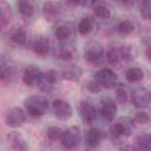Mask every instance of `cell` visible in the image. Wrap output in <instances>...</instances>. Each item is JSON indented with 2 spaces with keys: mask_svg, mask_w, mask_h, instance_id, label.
Listing matches in <instances>:
<instances>
[{
  "mask_svg": "<svg viewBox=\"0 0 151 151\" xmlns=\"http://www.w3.org/2000/svg\"><path fill=\"white\" fill-rule=\"evenodd\" d=\"M27 113L32 117H41L48 110V100L42 96H29L24 100Z\"/></svg>",
  "mask_w": 151,
  "mask_h": 151,
  "instance_id": "6da1fadb",
  "label": "cell"
},
{
  "mask_svg": "<svg viewBox=\"0 0 151 151\" xmlns=\"http://www.w3.org/2000/svg\"><path fill=\"white\" fill-rule=\"evenodd\" d=\"M104 48L97 40H90L84 46V59L88 63H97L101 59Z\"/></svg>",
  "mask_w": 151,
  "mask_h": 151,
  "instance_id": "7a4b0ae2",
  "label": "cell"
},
{
  "mask_svg": "<svg viewBox=\"0 0 151 151\" xmlns=\"http://www.w3.org/2000/svg\"><path fill=\"white\" fill-rule=\"evenodd\" d=\"M131 59V53L126 46H111L106 53V60L110 65H118L122 60Z\"/></svg>",
  "mask_w": 151,
  "mask_h": 151,
  "instance_id": "3957f363",
  "label": "cell"
},
{
  "mask_svg": "<svg viewBox=\"0 0 151 151\" xmlns=\"http://www.w3.org/2000/svg\"><path fill=\"white\" fill-rule=\"evenodd\" d=\"M80 142V130L78 126H70L63 131L60 143L65 149H73Z\"/></svg>",
  "mask_w": 151,
  "mask_h": 151,
  "instance_id": "277c9868",
  "label": "cell"
},
{
  "mask_svg": "<svg viewBox=\"0 0 151 151\" xmlns=\"http://www.w3.org/2000/svg\"><path fill=\"white\" fill-rule=\"evenodd\" d=\"M96 80L104 88H113L117 85V74L111 68H100L96 73Z\"/></svg>",
  "mask_w": 151,
  "mask_h": 151,
  "instance_id": "5b68a950",
  "label": "cell"
},
{
  "mask_svg": "<svg viewBox=\"0 0 151 151\" xmlns=\"http://www.w3.org/2000/svg\"><path fill=\"white\" fill-rule=\"evenodd\" d=\"M112 136L120 138V137H126L132 132V119L127 117L119 118L116 123L112 124L110 129Z\"/></svg>",
  "mask_w": 151,
  "mask_h": 151,
  "instance_id": "8992f818",
  "label": "cell"
},
{
  "mask_svg": "<svg viewBox=\"0 0 151 151\" xmlns=\"http://www.w3.org/2000/svg\"><path fill=\"white\" fill-rule=\"evenodd\" d=\"M52 110L55 117L60 120H68L73 114L72 106L63 99H55L52 103Z\"/></svg>",
  "mask_w": 151,
  "mask_h": 151,
  "instance_id": "52a82bcc",
  "label": "cell"
},
{
  "mask_svg": "<svg viewBox=\"0 0 151 151\" xmlns=\"http://www.w3.org/2000/svg\"><path fill=\"white\" fill-rule=\"evenodd\" d=\"M25 119H26L25 111H24L21 107H18V106L12 107V109L7 112V114H6V117H5V122H6L7 126L13 127V129L21 126V125L24 124Z\"/></svg>",
  "mask_w": 151,
  "mask_h": 151,
  "instance_id": "ba28073f",
  "label": "cell"
},
{
  "mask_svg": "<svg viewBox=\"0 0 151 151\" xmlns=\"http://www.w3.org/2000/svg\"><path fill=\"white\" fill-rule=\"evenodd\" d=\"M44 73L35 66H28L22 74V81L27 86H37L40 85Z\"/></svg>",
  "mask_w": 151,
  "mask_h": 151,
  "instance_id": "9c48e42d",
  "label": "cell"
},
{
  "mask_svg": "<svg viewBox=\"0 0 151 151\" xmlns=\"http://www.w3.org/2000/svg\"><path fill=\"white\" fill-rule=\"evenodd\" d=\"M117 111H118V107H117V104L113 101V99L106 97L100 100V114L105 120L107 122L113 120V118L117 114Z\"/></svg>",
  "mask_w": 151,
  "mask_h": 151,
  "instance_id": "30bf717a",
  "label": "cell"
},
{
  "mask_svg": "<svg viewBox=\"0 0 151 151\" xmlns=\"http://www.w3.org/2000/svg\"><path fill=\"white\" fill-rule=\"evenodd\" d=\"M79 112L80 117L86 124H91L97 118V110L94 105L88 100H81L79 105Z\"/></svg>",
  "mask_w": 151,
  "mask_h": 151,
  "instance_id": "8fae6325",
  "label": "cell"
},
{
  "mask_svg": "<svg viewBox=\"0 0 151 151\" xmlns=\"http://www.w3.org/2000/svg\"><path fill=\"white\" fill-rule=\"evenodd\" d=\"M131 101L136 107H145L150 101V92L145 87H137L132 91Z\"/></svg>",
  "mask_w": 151,
  "mask_h": 151,
  "instance_id": "7c38bea8",
  "label": "cell"
},
{
  "mask_svg": "<svg viewBox=\"0 0 151 151\" xmlns=\"http://www.w3.org/2000/svg\"><path fill=\"white\" fill-rule=\"evenodd\" d=\"M8 144L12 151H27L28 150L26 139L19 132H12L11 134H8Z\"/></svg>",
  "mask_w": 151,
  "mask_h": 151,
  "instance_id": "4fadbf2b",
  "label": "cell"
},
{
  "mask_svg": "<svg viewBox=\"0 0 151 151\" xmlns=\"http://www.w3.org/2000/svg\"><path fill=\"white\" fill-rule=\"evenodd\" d=\"M74 52H76V48L71 44H67L65 41V42H61L55 50V57L63 61H70L72 60Z\"/></svg>",
  "mask_w": 151,
  "mask_h": 151,
  "instance_id": "5bb4252c",
  "label": "cell"
},
{
  "mask_svg": "<svg viewBox=\"0 0 151 151\" xmlns=\"http://www.w3.org/2000/svg\"><path fill=\"white\" fill-rule=\"evenodd\" d=\"M57 80H58V74H57V72L53 71V70H50V71H47V72L44 73L42 79H41L39 86H40V88H41L42 91L48 92V91H51V90L54 87Z\"/></svg>",
  "mask_w": 151,
  "mask_h": 151,
  "instance_id": "9a60e30c",
  "label": "cell"
},
{
  "mask_svg": "<svg viewBox=\"0 0 151 151\" xmlns=\"http://www.w3.org/2000/svg\"><path fill=\"white\" fill-rule=\"evenodd\" d=\"M101 139H103V132L97 127L90 129L85 134V143L88 147H97L100 144Z\"/></svg>",
  "mask_w": 151,
  "mask_h": 151,
  "instance_id": "2e32d148",
  "label": "cell"
},
{
  "mask_svg": "<svg viewBox=\"0 0 151 151\" xmlns=\"http://www.w3.org/2000/svg\"><path fill=\"white\" fill-rule=\"evenodd\" d=\"M33 51L41 57H45L50 52V41L44 35H39L35 38L34 42H33Z\"/></svg>",
  "mask_w": 151,
  "mask_h": 151,
  "instance_id": "e0dca14e",
  "label": "cell"
},
{
  "mask_svg": "<svg viewBox=\"0 0 151 151\" xmlns=\"http://www.w3.org/2000/svg\"><path fill=\"white\" fill-rule=\"evenodd\" d=\"M93 14L100 20H107L111 17V9L104 2H94L92 5Z\"/></svg>",
  "mask_w": 151,
  "mask_h": 151,
  "instance_id": "ac0fdd59",
  "label": "cell"
},
{
  "mask_svg": "<svg viewBox=\"0 0 151 151\" xmlns=\"http://www.w3.org/2000/svg\"><path fill=\"white\" fill-rule=\"evenodd\" d=\"M42 13H44V17L46 18V20H54L58 15H59V7L57 4L54 2H51V1H47V2H44L42 5Z\"/></svg>",
  "mask_w": 151,
  "mask_h": 151,
  "instance_id": "d6986e66",
  "label": "cell"
},
{
  "mask_svg": "<svg viewBox=\"0 0 151 151\" xmlns=\"http://www.w3.org/2000/svg\"><path fill=\"white\" fill-rule=\"evenodd\" d=\"M14 74V66H12L9 64V61H7L5 58L1 59L0 63V78L2 83H6L7 80L11 79V77Z\"/></svg>",
  "mask_w": 151,
  "mask_h": 151,
  "instance_id": "ffe728a7",
  "label": "cell"
},
{
  "mask_svg": "<svg viewBox=\"0 0 151 151\" xmlns=\"http://www.w3.org/2000/svg\"><path fill=\"white\" fill-rule=\"evenodd\" d=\"M9 38L15 45H25L27 40V34L24 28L15 27L9 32Z\"/></svg>",
  "mask_w": 151,
  "mask_h": 151,
  "instance_id": "44dd1931",
  "label": "cell"
},
{
  "mask_svg": "<svg viewBox=\"0 0 151 151\" xmlns=\"http://www.w3.org/2000/svg\"><path fill=\"white\" fill-rule=\"evenodd\" d=\"M18 6V11L19 13L24 17V18H31L34 14V5L32 1L28 0H21L17 4Z\"/></svg>",
  "mask_w": 151,
  "mask_h": 151,
  "instance_id": "7402d4cb",
  "label": "cell"
},
{
  "mask_svg": "<svg viewBox=\"0 0 151 151\" xmlns=\"http://www.w3.org/2000/svg\"><path fill=\"white\" fill-rule=\"evenodd\" d=\"M72 34V31H71V27L68 25H65V24H61V25H58L55 31H54V35L55 38L61 41V42H65L67 41V39L71 37Z\"/></svg>",
  "mask_w": 151,
  "mask_h": 151,
  "instance_id": "603a6c76",
  "label": "cell"
},
{
  "mask_svg": "<svg viewBox=\"0 0 151 151\" xmlns=\"http://www.w3.org/2000/svg\"><path fill=\"white\" fill-rule=\"evenodd\" d=\"M126 80L130 83H138L144 78V72L139 67H130L125 73Z\"/></svg>",
  "mask_w": 151,
  "mask_h": 151,
  "instance_id": "cb8c5ba5",
  "label": "cell"
},
{
  "mask_svg": "<svg viewBox=\"0 0 151 151\" xmlns=\"http://www.w3.org/2000/svg\"><path fill=\"white\" fill-rule=\"evenodd\" d=\"M93 31V21L88 17L81 18V20L78 24V32L81 35H87Z\"/></svg>",
  "mask_w": 151,
  "mask_h": 151,
  "instance_id": "d4e9b609",
  "label": "cell"
},
{
  "mask_svg": "<svg viewBox=\"0 0 151 151\" xmlns=\"http://www.w3.org/2000/svg\"><path fill=\"white\" fill-rule=\"evenodd\" d=\"M117 31L120 33V34H130L134 31V25L131 20L129 19H125V20H122L119 21L118 26H117Z\"/></svg>",
  "mask_w": 151,
  "mask_h": 151,
  "instance_id": "484cf974",
  "label": "cell"
},
{
  "mask_svg": "<svg viewBox=\"0 0 151 151\" xmlns=\"http://www.w3.org/2000/svg\"><path fill=\"white\" fill-rule=\"evenodd\" d=\"M11 20V8L7 6L5 2L1 4V17H0V22H1V28H5L6 25Z\"/></svg>",
  "mask_w": 151,
  "mask_h": 151,
  "instance_id": "4316f807",
  "label": "cell"
},
{
  "mask_svg": "<svg viewBox=\"0 0 151 151\" xmlns=\"http://www.w3.org/2000/svg\"><path fill=\"white\" fill-rule=\"evenodd\" d=\"M63 131L59 126H50L47 129V138L51 140V142H57V140H60L61 139V134H63Z\"/></svg>",
  "mask_w": 151,
  "mask_h": 151,
  "instance_id": "83f0119b",
  "label": "cell"
},
{
  "mask_svg": "<svg viewBox=\"0 0 151 151\" xmlns=\"http://www.w3.org/2000/svg\"><path fill=\"white\" fill-rule=\"evenodd\" d=\"M127 99H129V94L126 88L123 85H118L116 88V100L119 104H126Z\"/></svg>",
  "mask_w": 151,
  "mask_h": 151,
  "instance_id": "f1b7e54d",
  "label": "cell"
},
{
  "mask_svg": "<svg viewBox=\"0 0 151 151\" xmlns=\"http://www.w3.org/2000/svg\"><path fill=\"white\" fill-rule=\"evenodd\" d=\"M133 120H134L136 123L140 124V125H145V124L150 123V120H151V116H150L149 112L142 110V111L136 112V114H134V117H133Z\"/></svg>",
  "mask_w": 151,
  "mask_h": 151,
  "instance_id": "f546056e",
  "label": "cell"
},
{
  "mask_svg": "<svg viewBox=\"0 0 151 151\" xmlns=\"http://www.w3.org/2000/svg\"><path fill=\"white\" fill-rule=\"evenodd\" d=\"M139 12L140 15L145 19V20H151V0H145L140 4L139 7Z\"/></svg>",
  "mask_w": 151,
  "mask_h": 151,
  "instance_id": "4dcf8cb0",
  "label": "cell"
},
{
  "mask_svg": "<svg viewBox=\"0 0 151 151\" xmlns=\"http://www.w3.org/2000/svg\"><path fill=\"white\" fill-rule=\"evenodd\" d=\"M86 88H87L90 92H92V93H98V92H100L101 86L99 85V83H98L96 79H93V80H90V81L87 83Z\"/></svg>",
  "mask_w": 151,
  "mask_h": 151,
  "instance_id": "1f68e13d",
  "label": "cell"
},
{
  "mask_svg": "<svg viewBox=\"0 0 151 151\" xmlns=\"http://www.w3.org/2000/svg\"><path fill=\"white\" fill-rule=\"evenodd\" d=\"M76 71H77V67L76 68L74 67H71V68L64 71V73H63L64 74V78H67V79H71V80H76L78 78V73Z\"/></svg>",
  "mask_w": 151,
  "mask_h": 151,
  "instance_id": "d6a6232c",
  "label": "cell"
},
{
  "mask_svg": "<svg viewBox=\"0 0 151 151\" xmlns=\"http://www.w3.org/2000/svg\"><path fill=\"white\" fill-rule=\"evenodd\" d=\"M119 151H137V150H136V147L132 146V145H124V146H122V147L119 149Z\"/></svg>",
  "mask_w": 151,
  "mask_h": 151,
  "instance_id": "836d02e7",
  "label": "cell"
},
{
  "mask_svg": "<svg viewBox=\"0 0 151 151\" xmlns=\"http://www.w3.org/2000/svg\"><path fill=\"white\" fill-rule=\"evenodd\" d=\"M145 54H146V58L151 61V44L146 47V50H145Z\"/></svg>",
  "mask_w": 151,
  "mask_h": 151,
  "instance_id": "e575fe53",
  "label": "cell"
},
{
  "mask_svg": "<svg viewBox=\"0 0 151 151\" xmlns=\"http://www.w3.org/2000/svg\"><path fill=\"white\" fill-rule=\"evenodd\" d=\"M150 100H151V93H150Z\"/></svg>",
  "mask_w": 151,
  "mask_h": 151,
  "instance_id": "d590c367",
  "label": "cell"
},
{
  "mask_svg": "<svg viewBox=\"0 0 151 151\" xmlns=\"http://www.w3.org/2000/svg\"><path fill=\"white\" fill-rule=\"evenodd\" d=\"M150 137H151V134H150Z\"/></svg>",
  "mask_w": 151,
  "mask_h": 151,
  "instance_id": "8d00e7d4",
  "label": "cell"
}]
</instances>
